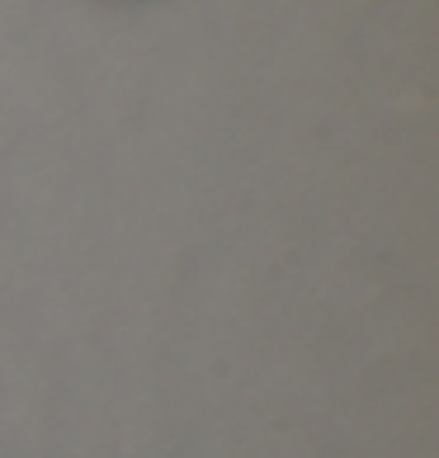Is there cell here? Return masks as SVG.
I'll list each match as a JSON object with an SVG mask.
<instances>
[]
</instances>
